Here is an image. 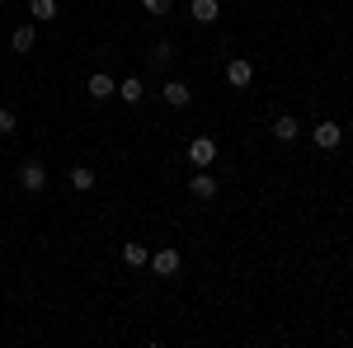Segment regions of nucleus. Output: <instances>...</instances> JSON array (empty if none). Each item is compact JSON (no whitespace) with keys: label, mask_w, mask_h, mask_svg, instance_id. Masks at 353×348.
Returning a JSON list of instances; mask_svg holds the SVG:
<instances>
[{"label":"nucleus","mask_w":353,"mask_h":348,"mask_svg":"<svg viewBox=\"0 0 353 348\" xmlns=\"http://www.w3.org/2000/svg\"><path fill=\"white\" fill-rule=\"evenodd\" d=\"M146 14H170V0H141Z\"/></svg>","instance_id":"17"},{"label":"nucleus","mask_w":353,"mask_h":348,"mask_svg":"<svg viewBox=\"0 0 353 348\" xmlns=\"http://www.w3.org/2000/svg\"><path fill=\"white\" fill-rule=\"evenodd\" d=\"M250 81H254V66H250L245 57H236V61H226V85H236V90H245Z\"/></svg>","instance_id":"4"},{"label":"nucleus","mask_w":353,"mask_h":348,"mask_svg":"<svg viewBox=\"0 0 353 348\" xmlns=\"http://www.w3.org/2000/svg\"><path fill=\"white\" fill-rule=\"evenodd\" d=\"M151 273L156 278H174L179 273V249H156L151 254Z\"/></svg>","instance_id":"2"},{"label":"nucleus","mask_w":353,"mask_h":348,"mask_svg":"<svg viewBox=\"0 0 353 348\" xmlns=\"http://www.w3.org/2000/svg\"><path fill=\"white\" fill-rule=\"evenodd\" d=\"M273 136H278V141H297V136H301V123L283 113V118H273Z\"/></svg>","instance_id":"9"},{"label":"nucleus","mask_w":353,"mask_h":348,"mask_svg":"<svg viewBox=\"0 0 353 348\" xmlns=\"http://www.w3.org/2000/svg\"><path fill=\"white\" fill-rule=\"evenodd\" d=\"M33 43H38V28H33V24L14 28V38H10V48H14V52H33Z\"/></svg>","instance_id":"13"},{"label":"nucleus","mask_w":353,"mask_h":348,"mask_svg":"<svg viewBox=\"0 0 353 348\" xmlns=\"http://www.w3.org/2000/svg\"><path fill=\"white\" fill-rule=\"evenodd\" d=\"M28 14L38 24H48V19H57V0H28Z\"/></svg>","instance_id":"15"},{"label":"nucleus","mask_w":353,"mask_h":348,"mask_svg":"<svg viewBox=\"0 0 353 348\" xmlns=\"http://www.w3.org/2000/svg\"><path fill=\"white\" fill-rule=\"evenodd\" d=\"M19 184H24L28 193H38V188L48 184V170H43V165H38V161H28V165H19Z\"/></svg>","instance_id":"6"},{"label":"nucleus","mask_w":353,"mask_h":348,"mask_svg":"<svg viewBox=\"0 0 353 348\" xmlns=\"http://www.w3.org/2000/svg\"><path fill=\"white\" fill-rule=\"evenodd\" d=\"M161 94H165V104H170V108H189V104H193V90H189L184 81H165Z\"/></svg>","instance_id":"5"},{"label":"nucleus","mask_w":353,"mask_h":348,"mask_svg":"<svg viewBox=\"0 0 353 348\" xmlns=\"http://www.w3.org/2000/svg\"><path fill=\"white\" fill-rule=\"evenodd\" d=\"M189 161L193 165H212L217 161V141H212V136H193L189 141Z\"/></svg>","instance_id":"3"},{"label":"nucleus","mask_w":353,"mask_h":348,"mask_svg":"<svg viewBox=\"0 0 353 348\" xmlns=\"http://www.w3.org/2000/svg\"><path fill=\"white\" fill-rule=\"evenodd\" d=\"M123 264H128V268L151 264V249H146V245H137V240H128V245H123Z\"/></svg>","instance_id":"11"},{"label":"nucleus","mask_w":353,"mask_h":348,"mask_svg":"<svg viewBox=\"0 0 353 348\" xmlns=\"http://www.w3.org/2000/svg\"><path fill=\"white\" fill-rule=\"evenodd\" d=\"M151 61H156V66H170V61H174V48H170V43H156V48H151Z\"/></svg>","instance_id":"16"},{"label":"nucleus","mask_w":353,"mask_h":348,"mask_svg":"<svg viewBox=\"0 0 353 348\" xmlns=\"http://www.w3.org/2000/svg\"><path fill=\"white\" fill-rule=\"evenodd\" d=\"M141 94H146V85L137 81V76H128V81L118 85V99H123V104H141Z\"/></svg>","instance_id":"14"},{"label":"nucleus","mask_w":353,"mask_h":348,"mask_svg":"<svg viewBox=\"0 0 353 348\" xmlns=\"http://www.w3.org/2000/svg\"><path fill=\"white\" fill-rule=\"evenodd\" d=\"M189 193L208 203V198H217V179H212V174H193V179H189Z\"/></svg>","instance_id":"10"},{"label":"nucleus","mask_w":353,"mask_h":348,"mask_svg":"<svg viewBox=\"0 0 353 348\" xmlns=\"http://www.w3.org/2000/svg\"><path fill=\"white\" fill-rule=\"evenodd\" d=\"M14 132V113H10V108H0V136H10Z\"/></svg>","instance_id":"18"},{"label":"nucleus","mask_w":353,"mask_h":348,"mask_svg":"<svg viewBox=\"0 0 353 348\" xmlns=\"http://www.w3.org/2000/svg\"><path fill=\"white\" fill-rule=\"evenodd\" d=\"M189 14L198 19V24H212V19L221 14V5H217V0H193V5H189Z\"/></svg>","instance_id":"12"},{"label":"nucleus","mask_w":353,"mask_h":348,"mask_svg":"<svg viewBox=\"0 0 353 348\" xmlns=\"http://www.w3.org/2000/svg\"><path fill=\"white\" fill-rule=\"evenodd\" d=\"M311 141H316L321 151H334V146L344 141V127H339V123H316V127H311Z\"/></svg>","instance_id":"1"},{"label":"nucleus","mask_w":353,"mask_h":348,"mask_svg":"<svg viewBox=\"0 0 353 348\" xmlns=\"http://www.w3.org/2000/svg\"><path fill=\"white\" fill-rule=\"evenodd\" d=\"M85 90H90V99H113V94H118V85H113L104 71H99V76H90V85H85Z\"/></svg>","instance_id":"8"},{"label":"nucleus","mask_w":353,"mask_h":348,"mask_svg":"<svg viewBox=\"0 0 353 348\" xmlns=\"http://www.w3.org/2000/svg\"><path fill=\"white\" fill-rule=\"evenodd\" d=\"M66 179H71L76 193H90V188H94V170H90V165H71V170H66Z\"/></svg>","instance_id":"7"}]
</instances>
